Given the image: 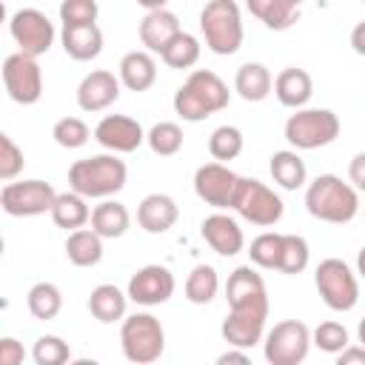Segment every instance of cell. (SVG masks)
<instances>
[{"mask_svg":"<svg viewBox=\"0 0 365 365\" xmlns=\"http://www.w3.org/2000/svg\"><path fill=\"white\" fill-rule=\"evenodd\" d=\"M200 31H202L208 51L220 57L237 54L245 40L240 6L234 0H208L200 9Z\"/></svg>","mask_w":365,"mask_h":365,"instance_id":"277c9868","label":"cell"},{"mask_svg":"<svg viewBox=\"0 0 365 365\" xmlns=\"http://www.w3.org/2000/svg\"><path fill=\"white\" fill-rule=\"evenodd\" d=\"M274 94L285 108H305L314 97V80L305 68L288 66L274 77Z\"/></svg>","mask_w":365,"mask_h":365,"instance_id":"7402d4cb","label":"cell"},{"mask_svg":"<svg viewBox=\"0 0 365 365\" xmlns=\"http://www.w3.org/2000/svg\"><path fill=\"white\" fill-rule=\"evenodd\" d=\"M51 137H54V143H57L60 148L74 151V148H83V145L88 143L91 128H88L80 117H60V120L54 123V128H51Z\"/></svg>","mask_w":365,"mask_h":365,"instance_id":"f35d334b","label":"cell"},{"mask_svg":"<svg viewBox=\"0 0 365 365\" xmlns=\"http://www.w3.org/2000/svg\"><path fill=\"white\" fill-rule=\"evenodd\" d=\"M248 11L274 31H285L299 20V6L291 0H245Z\"/></svg>","mask_w":365,"mask_h":365,"instance_id":"4dcf8cb0","label":"cell"},{"mask_svg":"<svg viewBox=\"0 0 365 365\" xmlns=\"http://www.w3.org/2000/svg\"><path fill=\"white\" fill-rule=\"evenodd\" d=\"M120 348L123 356L134 365H151L165 351V328L163 322L148 311L125 314L120 322Z\"/></svg>","mask_w":365,"mask_h":365,"instance_id":"5b68a950","label":"cell"},{"mask_svg":"<svg viewBox=\"0 0 365 365\" xmlns=\"http://www.w3.org/2000/svg\"><path fill=\"white\" fill-rule=\"evenodd\" d=\"M336 362L339 365H365V345H348L336 354Z\"/></svg>","mask_w":365,"mask_h":365,"instance_id":"bcb514c9","label":"cell"},{"mask_svg":"<svg viewBox=\"0 0 365 365\" xmlns=\"http://www.w3.org/2000/svg\"><path fill=\"white\" fill-rule=\"evenodd\" d=\"M231 208L248 220L251 225H277L285 214V202L282 197L268 188L265 182L254 180V177H237V188H234V197H231Z\"/></svg>","mask_w":365,"mask_h":365,"instance_id":"52a82bcc","label":"cell"},{"mask_svg":"<svg viewBox=\"0 0 365 365\" xmlns=\"http://www.w3.org/2000/svg\"><path fill=\"white\" fill-rule=\"evenodd\" d=\"M200 234H202L205 245L220 257H237L245 248V234H242L240 222L222 211L208 214L200 225Z\"/></svg>","mask_w":365,"mask_h":365,"instance_id":"ac0fdd59","label":"cell"},{"mask_svg":"<svg viewBox=\"0 0 365 365\" xmlns=\"http://www.w3.org/2000/svg\"><path fill=\"white\" fill-rule=\"evenodd\" d=\"M125 308H128V294L120 291L111 282H103V285L91 288V294H88V311L103 325L123 322L125 319Z\"/></svg>","mask_w":365,"mask_h":365,"instance_id":"d4e9b609","label":"cell"},{"mask_svg":"<svg viewBox=\"0 0 365 365\" xmlns=\"http://www.w3.org/2000/svg\"><path fill=\"white\" fill-rule=\"evenodd\" d=\"M305 208L322 222H351L359 214V191L336 174H319L305 188Z\"/></svg>","mask_w":365,"mask_h":365,"instance_id":"7a4b0ae2","label":"cell"},{"mask_svg":"<svg viewBox=\"0 0 365 365\" xmlns=\"http://www.w3.org/2000/svg\"><path fill=\"white\" fill-rule=\"evenodd\" d=\"M94 140L111 154H131L145 143V131L128 114H106L94 125Z\"/></svg>","mask_w":365,"mask_h":365,"instance_id":"2e32d148","label":"cell"},{"mask_svg":"<svg viewBox=\"0 0 365 365\" xmlns=\"http://www.w3.org/2000/svg\"><path fill=\"white\" fill-rule=\"evenodd\" d=\"M26 165V154L23 148L9 137V134H0V180L9 182L14 180Z\"/></svg>","mask_w":365,"mask_h":365,"instance_id":"7bdbcfd3","label":"cell"},{"mask_svg":"<svg viewBox=\"0 0 365 365\" xmlns=\"http://www.w3.org/2000/svg\"><path fill=\"white\" fill-rule=\"evenodd\" d=\"M128 225H131L128 208H125L123 202L111 200V197L91 208V228H94L103 240H117V237H123V234L128 231Z\"/></svg>","mask_w":365,"mask_h":365,"instance_id":"f1b7e54d","label":"cell"},{"mask_svg":"<svg viewBox=\"0 0 365 365\" xmlns=\"http://www.w3.org/2000/svg\"><path fill=\"white\" fill-rule=\"evenodd\" d=\"M66 257L77 268H91L103 259V237L94 228H77L66 237Z\"/></svg>","mask_w":365,"mask_h":365,"instance_id":"f546056e","label":"cell"},{"mask_svg":"<svg viewBox=\"0 0 365 365\" xmlns=\"http://www.w3.org/2000/svg\"><path fill=\"white\" fill-rule=\"evenodd\" d=\"M248 257H251V262L257 268L277 271L279 268V259H282V234L265 231V234L254 237L251 245H248Z\"/></svg>","mask_w":365,"mask_h":365,"instance_id":"8d00e7d4","label":"cell"},{"mask_svg":"<svg viewBox=\"0 0 365 365\" xmlns=\"http://www.w3.org/2000/svg\"><path fill=\"white\" fill-rule=\"evenodd\" d=\"M120 86H123V83H120V77H114V71H108V68H94V71H88V74L80 80V86H77V106H80L83 111H88V114L106 111L108 106L117 103Z\"/></svg>","mask_w":365,"mask_h":365,"instance_id":"e0dca14e","label":"cell"},{"mask_svg":"<svg viewBox=\"0 0 365 365\" xmlns=\"http://www.w3.org/2000/svg\"><path fill=\"white\" fill-rule=\"evenodd\" d=\"M26 308L34 319L48 322L63 311V291L54 282H34L26 294Z\"/></svg>","mask_w":365,"mask_h":365,"instance_id":"1f68e13d","label":"cell"},{"mask_svg":"<svg viewBox=\"0 0 365 365\" xmlns=\"http://www.w3.org/2000/svg\"><path fill=\"white\" fill-rule=\"evenodd\" d=\"M137 6H143L145 11H154V9H165L168 0H137Z\"/></svg>","mask_w":365,"mask_h":365,"instance_id":"681fc988","label":"cell"},{"mask_svg":"<svg viewBox=\"0 0 365 365\" xmlns=\"http://www.w3.org/2000/svg\"><path fill=\"white\" fill-rule=\"evenodd\" d=\"M225 299H228V308H234V305H248V302H257V299H268L262 274H257V268H251V265H237V268L228 274Z\"/></svg>","mask_w":365,"mask_h":365,"instance_id":"603a6c76","label":"cell"},{"mask_svg":"<svg viewBox=\"0 0 365 365\" xmlns=\"http://www.w3.org/2000/svg\"><path fill=\"white\" fill-rule=\"evenodd\" d=\"M57 11L63 26H91L100 17L97 0H63Z\"/></svg>","mask_w":365,"mask_h":365,"instance_id":"b9f144b4","label":"cell"},{"mask_svg":"<svg viewBox=\"0 0 365 365\" xmlns=\"http://www.w3.org/2000/svg\"><path fill=\"white\" fill-rule=\"evenodd\" d=\"M348 182L365 194V151L354 154V160L348 163Z\"/></svg>","mask_w":365,"mask_h":365,"instance_id":"f6af8a7d","label":"cell"},{"mask_svg":"<svg viewBox=\"0 0 365 365\" xmlns=\"http://www.w3.org/2000/svg\"><path fill=\"white\" fill-rule=\"evenodd\" d=\"M356 274L365 279V245L359 248V254H356Z\"/></svg>","mask_w":365,"mask_h":365,"instance_id":"f907efd6","label":"cell"},{"mask_svg":"<svg viewBox=\"0 0 365 365\" xmlns=\"http://www.w3.org/2000/svg\"><path fill=\"white\" fill-rule=\"evenodd\" d=\"M200 51H202L200 40H197L194 34H188V31H180V34L165 46V51L160 54V60H163L168 68H180V71H182V68L197 66Z\"/></svg>","mask_w":365,"mask_h":365,"instance_id":"836d02e7","label":"cell"},{"mask_svg":"<svg viewBox=\"0 0 365 365\" xmlns=\"http://www.w3.org/2000/svg\"><path fill=\"white\" fill-rule=\"evenodd\" d=\"M117 77L128 91H148L157 83V60L145 48H134L123 54L117 66Z\"/></svg>","mask_w":365,"mask_h":365,"instance_id":"44dd1931","label":"cell"},{"mask_svg":"<svg viewBox=\"0 0 365 365\" xmlns=\"http://www.w3.org/2000/svg\"><path fill=\"white\" fill-rule=\"evenodd\" d=\"M31 359L37 365H63V362L71 359V348H68V342L63 336L43 334V336H37V342L31 348Z\"/></svg>","mask_w":365,"mask_h":365,"instance_id":"60d3db41","label":"cell"},{"mask_svg":"<svg viewBox=\"0 0 365 365\" xmlns=\"http://www.w3.org/2000/svg\"><path fill=\"white\" fill-rule=\"evenodd\" d=\"M362 3H365V0H362Z\"/></svg>","mask_w":365,"mask_h":365,"instance_id":"db71d44e","label":"cell"},{"mask_svg":"<svg viewBox=\"0 0 365 365\" xmlns=\"http://www.w3.org/2000/svg\"><path fill=\"white\" fill-rule=\"evenodd\" d=\"M311 339H314V345H317L319 351L334 354V356H336L342 348L351 345L348 328H345L342 322H336V319H325V322H319V325L311 331Z\"/></svg>","mask_w":365,"mask_h":365,"instance_id":"ab89813d","label":"cell"},{"mask_svg":"<svg viewBox=\"0 0 365 365\" xmlns=\"http://www.w3.org/2000/svg\"><path fill=\"white\" fill-rule=\"evenodd\" d=\"M182 128L171 120H160L145 131V143L157 157H174L182 148Z\"/></svg>","mask_w":365,"mask_h":365,"instance_id":"e575fe53","label":"cell"},{"mask_svg":"<svg viewBox=\"0 0 365 365\" xmlns=\"http://www.w3.org/2000/svg\"><path fill=\"white\" fill-rule=\"evenodd\" d=\"M228 100H231V91L217 71L194 68L185 77V83L174 91V111L185 123H202L205 117L222 111Z\"/></svg>","mask_w":365,"mask_h":365,"instance_id":"6da1fadb","label":"cell"},{"mask_svg":"<svg viewBox=\"0 0 365 365\" xmlns=\"http://www.w3.org/2000/svg\"><path fill=\"white\" fill-rule=\"evenodd\" d=\"M60 43H63V51L71 60L86 63V60L100 57V51H103V31H100L97 23H91V26H63Z\"/></svg>","mask_w":365,"mask_h":365,"instance_id":"cb8c5ba5","label":"cell"},{"mask_svg":"<svg viewBox=\"0 0 365 365\" xmlns=\"http://www.w3.org/2000/svg\"><path fill=\"white\" fill-rule=\"evenodd\" d=\"M268 171L274 177V182L285 191H297L308 182V168L299 157L297 148H282V151H274L271 154V163H268Z\"/></svg>","mask_w":365,"mask_h":365,"instance_id":"83f0119b","label":"cell"},{"mask_svg":"<svg viewBox=\"0 0 365 365\" xmlns=\"http://www.w3.org/2000/svg\"><path fill=\"white\" fill-rule=\"evenodd\" d=\"M174 288H177V279L165 265H143L137 268V274H131L125 294L134 305L154 308L168 302L174 297Z\"/></svg>","mask_w":365,"mask_h":365,"instance_id":"5bb4252c","label":"cell"},{"mask_svg":"<svg viewBox=\"0 0 365 365\" xmlns=\"http://www.w3.org/2000/svg\"><path fill=\"white\" fill-rule=\"evenodd\" d=\"M311 328L302 319H282L262 336V354L271 365H299L311 351Z\"/></svg>","mask_w":365,"mask_h":365,"instance_id":"9c48e42d","label":"cell"},{"mask_svg":"<svg viewBox=\"0 0 365 365\" xmlns=\"http://www.w3.org/2000/svg\"><path fill=\"white\" fill-rule=\"evenodd\" d=\"M245 148V137L237 125H217L208 137V154L220 163H228V160H237Z\"/></svg>","mask_w":365,"mask_h":365,"instance_id":"d590c367","label":"cell"},{"mask_svg":"<svg viewBox=\"0 0 365 365\" xmlns=\"http://www.w3.org/2000/svg\"><path fill=\"white\" fill-rule=\"evenodd\" d=\"M237 177L228 163H202L197 171H194V194L211 205V208H231V197H234V188H237Z\"/></svg>","mask_w":365,"mask_h":365,"instance_id":"9a60e30c","label":"cell"},{"mask_svg":"<svg viewBox=\"0 0 365 365\" xmlns=\"http://www.w3.org/2000/svg\"><path fill=\"white\" fill-rule=\"evenodd\" d=\"M220 294V274L214 265H194L185 277V299L194 305H208Z\"/></svg>","mask_w":365,"mask_h":365,"instance_id":"d6a6232c","label":"cell"},{"mask_svg":"<svg viewBox=\"0 0 365 365\" xmlns=\"http://www.w3.org/2000/svg\"><path fill=\"white\" fill-rule=\"evenodd\" d=\"M51 220L57 228H66V231H77V228H86L91 222V208H88V197L77 194L74 188L71 191H63L57 194L54 205H51Z\"/></svg>","mask_w":365,"mask_h":365,"instance_id":"484cf974","label":"cell"},{"mask_svg":"<svg viewBox=\"0 0 365 365\" xmlns=\"http://www.w3.org/2000/svg\"><path fill=\"white\" fill-rule=\"evenodd\" d=\"M311 262V248H308V240L299 237V234H282V259H279V268L282 274H302Z\"/></svg>","mask_w":365,"mask_h":365,"instance_id":"74e56055","label":"cell"},{"mask_svg":"<svg viewBox=\"0 0 365 365\" xmlns=\"http://www.w3.org/2000/svg\"><path fill=\"white\" fill-rule=\"evenodd\" d=\"M128 180V168L117 154H94L86 160L71 163L68 168V185L88 197V200H108L117 191L125 188Z\"/></svg>","mask_w":365,"mask_h":365,"instance_id":"3957f363","label":"cell"},{"mask_svg":"<svg viewBox=\"0 0 365 365\" xmlns=\"http://www.w3.org/2000/svg\"><path fill=\"white\" fill-rule=\"evenodd\" d=\"M57 191L46 180H9L0 188V208L9 217H40L51 211Z\"/></svg>","mask_w":365,"mask_h":365,"instance_id":"30bf717a","label":"cell"},{"mask_svg":"<svg viewBox=\"0 0 365 365\" xmlns=\"http://www.w3.org/2000/svg\"><path fill=\"white\" fill-rule=\"evenodd\" d=\"M265 322H268V299H257L248 305H234L228 308L220 334L228 345L234 348H254L265 336Z\"/></svg>","mask_w":365,"mask_h":365,"instance_id":"8fae6325","label":"cell"},{"mask_svg":"<svg viewBox=\"0 0 365 365\" xmlns=\"http://www.w3.org/2000/svg\"><path fill=\"white\" fill-rule=\"evenodd\" d=\"M291 3H294V6H299V3H302V0H291Z\"/></svg>","mask_w":365,"mask_h":365,"instance_id":"f5cc1de1","label":"cell"},{"mask_svg":"<svg viewBox=\"0 0 365 365\" xmlns=\"http://www.w3.org/2000/svg\"><path fill=\"white\" fill-rule=\"evenodd\" d=\"M182 31L180 17L168 9H154L145 11V17L140 20V43L145 46V51L151 54H163L165 46Z\"/></svg>","mask_w":365,"mask_h":365,"instance_id":"d6986e66","label":"cell"},{"mask_svg":"<svg viewBox=\"0 0 365 365\" xmlns=\"http://www.w3.org/2000/svg\"><path fill=\"white\" fill-rule=\"evenodd\" d=\"M314 285L319 299L331 308V311H351L359 302V279L351 271V265L339 257H328L317 265L314 271Z\"/></svg>","mask_w":365,"mask_h":365,"instance_id":"ba28073f","label":"cell"},{"mask_svg":"<svg viewBox=\"0 0 365 365\" xmlns=\"http://www.w3.org/2000/svg\"><path fill=\"white\" fill-rule=\"evenodd\" d=\"M351 48H354L359 57H365V20H359V23L354 26V31H351Z\"/></svg>","mask_w":365,"mask_h":365,"instance_id":"c3c4849f","label":"cell"},{"mask_svg":"<svg viewBox=\"0 0 365 365\" xmlns=\"http://www.w3.org/2000/svg\"><path fill=\"white\" fill-rule=\"evenodd\" d=\"M9 34L17 43V51L29 57H43L54 46V23L40 9H17L9 17Z\"/></svg>","mask_w":365,"mask_h":365,"instance_id":"7c38bea8","label":"cell"},{"mask_svg":"<svg viewBox=\"0 0 365 365\" xmlns=\"http://www.w3.org/2000/svg\"><path fill=\"white\" fill-rule=\"evenodd\" d=\"M234 91L245 103H262L274 91V77L262 63H242L234 74Z\"/></svg>","mask_w":365,"mask_h":365,"instance_id":"4316f807","label":"cell"},{"mask_svg":"<svg viewBox=\"0 0 365 365\" xmlns=\"http://www.w3.org/2000/svg\"><path fill=\"white\" fill-rule=\"evenodd\" d=\"M231 362H240V365H248L251 362V356H248V351L245 348H228L225 354H220L217 356V365H231Z\"/></svg>","mask_w":365,"mask_h":365,"instance_id":"7dc6e473","label":"cell"},{"mask_svg":"<svg viewBox=\"0 0 365 365\" xmlns=\"http://www.w3.org/2000/svg\"><path fill=\"white\" fill-rule=\"evenodd\" d=\"M339 117L331 108H294V114L285 120V140L297 151H314L322 145H331L339 137Z\"/></svg>","mask_w":365,"mask_h":365,"instance_id":"8992f818","label":"cell"},{"mask_svg":"<svg viewBox=\"0 0 365 365\" xmlns=\"http://www.w3.org/2000/svg\"><path fill=\"white\" fill-rule=\"evenodd\" d=\"M3 86L17 106H34L43 97V68L37 57L14 51L3 60Z\"/></svg>","mask_w":365,"mask_h":365,"instance_id":"4fadbf2b","label":"cell"},{"mask_svg":"<svg viewBox=\"0 0 365 365\" xmlns=\"http://www.w3.org/2000/svg\"><path fill=\"white\" fill-rule=\"evenodd\" d=\"M356 336H359V342L365 345V317L359 319V325H356Z\"/></svg>","mask_w":365,"mask_h":365,"instance_id":"816d5d0a","label":"cell"},{"mask_svg":"<svg viewBox=\"0 0 365 365\" xmlns=\"http://www.w3.org/2000/svg\"><path fill=\"white\" fill-rule=\"evenodd\" d=\"M180 220V205L168 194H148L137 205V225L145 234H165Z\"/></svg>","mask_w":365,"mask_h":365,"instance_id":"ffe728a7","label":"cell"},{"mask_svg":"<svg viewBox=\"0 0 365 365\" xmlns=\"http://www.w3.org/2000/svg\"><path fill=\"white\" fill-rule=\"evenodd\" d=\"M26 359L23 345L14 336H3L0 339V365H20Z\"/></svg>","mask_w":365,"mask_h":365,"instance_id":"ee69618b","label":"cell"}]
</instances>
